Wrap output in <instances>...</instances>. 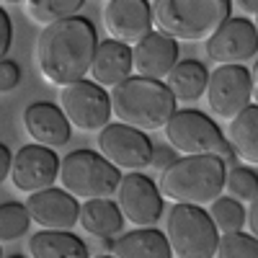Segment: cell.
<instances>
[{"label":"cell","mask_w":258,"mask_h":258,"mask_svg":"<svg viewBox=\"0 0 258 258\" xmlns=\"http://www.w3.org/2000/svg\"><path fill=\"white\" fill-rule=\"evenodd\" d=\"M217 258H258V240L253 235L238 230V232H222L217 240Z\"/></svg>","instance_id":"28"},{"label":"cell","mask_w":258,"mask_h":258,"mask_svg":"<svg viewBox=\"0 0 258 258\" xmlns=\"http://www.w3.org/2000/svg\"><path fill=\"white\" fill-rule=\"evenodd\" d=\"M96 29L88 18L70 16L44 26L36 39V70L52 85H68L83 80L91 70L96 52Z\"/></svg>","instance_id":"1"},{"label":"cell","mask_w":258,"mask_h":258,"mask_svg":"<svg viewBox=\"0 0 258 258\" xmlns=\"http://www.w3.org/2000/svg\"><path fill=\"white\" fill-rule=\"evenodd\" d=\"M11 150L0 142V183H3L6 178H8V173H11Z\"/></svg>","instance_id":"32"},{"label":"cell","mask_w":258,"mask_h":258,"mask_svg":"<svg viewBox=\"0 0 258 258\" xmlns=\"http://www.w3.org/2000/svg\"><path fill=\"white\" fill-rule=\"evenodd\" d=\"M31 258H88V245L70 230H41L29 238Z\"/></svg>","instance_id":"23"},{"label":"cell","mask_w":258,"mask_h":258,"mask_svg":"<svg viewBox=\"0 0 258 258\" xmlns=\"http://www.w3.org/2000/svg\"><path fill=\"white\" fill-rule=\"evenodd\" d=\"M8 258H26V255H8Z\"/></svg>","instance_id":"36"},{"label":"cell","mask_w":258,"mask_h":258,"mask_svg":"<svg viewBox=\"0 0 258 258\" xmlns=\"http://www.w3.org/2000/svg\"><path fill=\"white\" fill-rule=\"evenodd\" d=\"M245 222H248V235L255 238V232H258V204L255 202H250L245 209Z\"/></svg>","instance_id":"33"},{"label":"cell","mask_w":258,"mask_h":258,"mask_svg":"<svg viewBox=\"0 0 258 258\" xmlns=\"http://www.w3.org/2000/svg\"><path fill=\"white\" fill-rule=\"evenodd\" d=\"M85 0H26V13L39 26H49L54 21L78 16Z\"/></svg>","instance_id":"24"},{"label":"cell","mask_w":258,"mask_h":258,"mask_svg":"<svg viewBox=\"0 0 258 258\" xmlns=\"http://www.w3.org/2000/svg\"><path fill=\"white\" fill-rule=\"evenodd\" d=\"M163 135L168 140V147L178 150L183 155H214L222 158L227 168L238 165V155L227 145L222 129L202 111L194 109L173 111V116L163 126Z\"/></svg>","instance_id":"5"},{"label":"cell","mask_w":258,"mask_h":258,"mask_svg":"<svg viewBox=\"0 0 258 258\" xmlns=\"http://www.w3.org/2000/svg\"><path fill=\"white\" fill-rule=\"evenodd\" d=\"M59 111L70 121V126L80 132H101L111 119V103L106 91L93 80H75L62 85Z\"/></svg>","instance_id":"8"},{"label":"cell","mask_w":258,"mask_h":258,"mask_svg":"<svg viewBox=\"0 0 258 258\" xmlns=\"http://www.w3.org/2000/svg\"><path fill=\"white\" fill-rule=\"evenodd\" d=\"M255 83L245 64H220L209 78H207V106L214 116L230 121L238 116L253 98Z\"/></svg>","instance_id":"9"},{"label":"cell","mask_w":258,"mask_h":258,"mask_svg":"<svg viewBox=\"0 0 258 258\" xmlns=\"http://www.w3.org/2000/svg\"><path fill=\"white\" fill-rule=\"evenodd\" d=\"M225 140L232 147V153L238 155V160L255 165L258 160V106L255 103H248L238 116L230 119Z\"/></svg>","instance_id":"22"},{"label":"cell","mask_w":258,"mask_h":258,"mask_svg":"<svg viewBox=\"0 0 258 258\" xmlns=\"http://www.w3.org/2000/svg\"><path fill=\"white\" fill-rule=\"evenodd\" d=\"M0 253H3V250H0Z\"/></svg>","instance_id":"38"},{"label":"cell","mask_w":258,"mask_h":258,"mask_svg":"<svg viewBox=\"0 0 258 258\" xmlns=\"http://www.w3.org/2000/svg\"><path fill=\"white\" fill-rule=\"evenodd\" d=\"M111 114L119 124H126L140 132L163 129L165 121L176 111V98L170 96L163 80H150L140 75H129L109 93Z\"/></svg>","instance_id":"3"},{"label":"cell","mask_w":258,"mask_h":258,"mask_svg":"<svg viewBox=\"0 0 258 258\" xmlns=\"http://www.w3.org/2000/svg\"><path fill=\"white\" fill-rule=\"evenodd\" d=\"M26 212L31 222H36L41 230H73L78 225V199L70 197L68 191L57 188H41L29 194L26 199Z\"/></svg>","instance_id":"14"},{"label":"cell","mask_w":258,"mask_h":258,"mask_svg":"<svg viewBox=\"0 0 258 258\" xmlns=\"http://www.w3.org/2000/svg\"><path fill=\"white\" fill-rule=\"evenodd\" d=\"M232 0H153V26L173 41H204L230 18Z\"/></svg>","instance_id":"4"},{"label":"cell","mask_w":258,"mask_h":258,"mask_svg":"<svg viewBox=\"0 0 258 258\" xmlns=\"http://www.w3.org/2000/svg\"><path fill=\"white\" fill-rule=\"evenodd\" d=\"M178 155L173 147H153V158H150V168L153 170H165Z\"/></svg>","instance_id":"30"},{"label":"cell","mask_w":258,"mask_h":258,"mask_svg":"<svg viewBox=\"0 0 258 258\" xmlns=\"http://www.w3.org/2000/svg\"><path fill=\"white\" fill-rule=\"evenodd\" d=\"M227 165L214 155H183L160 170V197L173 204L204 207L225 191Z\"/></svg>","instance_id":"2"},{"label":"cell","mask_w":258,"mask_h":258,"mask_svg":"<svg viewBox=\"0 0 258 258\" xmlns=\"http://www.w3.org/2000/svg\"><path fill=\"white\" fill-rule=\"evenodd\" d=\"M59 173V160L57 153L52 147L44 145H24L18 153L11 158V183L16 191H24V194H34L41 188H49L57 181Z\"/></svg>","instance_id":"13"},{"label":"cell","mask_w":258,"mask_h":258,"mask_svg":"<svg viewBox=\"0 0 258 258\" xmlns=\"http://www.w3.org/2000/svg\"><path fill=\"white\" fill-rule=\"evenodd\" d=\"M11 39H13V26H11V16L0 8V59H3L11 49Z\"/></svg>","instance_id":"31"},{"label":"cell","mask_w":258,"mask_h":258,"mask_svg":"<svg viewBox=\"0 0 258 258\" xmlns=\"http://www.w3.org/2000/svg\"><path fill=\"white\" fill-rule=\"evenodd\" d=\"M165 240L176 258H214L220 232L202 207L173 204L165 217Z\"/></svg>","instance_id":"7"},{"label":"cell","mask_w":258,"mask_h":258,"mask_svg":"<svg viewBox=\"0 0 258 258\" xmlns=\"http://www.w3.org/2000/svg\"><path fill=\"white\" fill-rule=\"evenodd\" d=\"M235 6H238L243 13H248V16H255V11H258V0H235Z\"/></svg>","instance_id":"34"},{"label":"cell","mask_w":258,"mask_h":258,"mask_svg":"<svg viewBox=\"0 0 258 258\" xmlns=\"http://www.w3.org/2000/svg\"><path fill=\"white\" fill-rule=\"evenodd\" d=\"M78 222L88 235L106 240V238H119V232L124 230V214L111 199H88L80 204Z\"/></svg>","instance_id":"20"},{"label":"cell","mask_w":258,"mask_h":258,"mask_svg":"<svg viewBox=\"0 0 258 258\" xmlns=\"http://www.w3.org/2000/svg\"><path fill=\"white\" fill-rule=\"evenodd\" d=\"M207 214L217 227V232H238L245 225V207L230 197H217Z\"/></svg>","instance_id":"25"},{"label":"cell","mask_w":258,"mask_h":258,"mask_svg":"<svg viewBox=\"0 0 258 258\" xmlns=\"http://www.w3.org/2000/svg\"><path fill=\"white\" fill-rule=\"evenodd\" d=\"M114 258H173L165 232L155 227H137L114 238Z\"/></svg>","instance_id":"19"},{"label":"cell","mask_w":258,"mask_h":258,"mask_svg":"<svg viewBox=\"0 0 258 258\" xmlns=\"http://www.w3.org/2000/svg\"><path fill=\"white\" fill-rule=\"evenodd\" d=\"M91 78L101 88H114L121 80L132 75V47L121 44L116 39H103L96 44L91 59Z\"/></svg>","instance_id":"18"},{"label":"cell","mask_w":258,"mask_h":258,"mask_svg":"<svg viewBox=\"0 0 258 258\" xmlns=\"http://www.w3.org/2000/svg\"><path fill=\"white\" fill-rule=\"evenodd\" d=\"M178 62V41L160 31L145 34L132 47V73L150 80H163Z\"/></svg>","instance_id":"16"},{"label":"cell","mask_w":258,"mask_h":258,"mask_svg":"<svg viewBox=\"0 0 258 258\" xmlns=\"http://www.w3.org/2000/svg\"><path fill=\"white\" fill-rule=\"evenodd\" d=\"M225 191L230 194V199L240 202V204L255 202L258 199V176H255V170L253 168H243V165L227 168Z\"/></svg>","instance_id":"26"},{"label":"cell","mask_w":258,"mask_h":258,"mask_svg":"<svg viewBox=\"0 0 258 258\" xmlns=\"http://www.w3.org/2000/svg\"><path fill=\"white\" fill-rule=\"evenodd\" d=\"M98 155L106 158L116 170L137 173V170L150 168L153 142L140 129L114 121V124H106L98 132Z\"/></svg>","instance_id":"10"},{"label":"cell","mask_w":258,"mask_h":258,"mask_svg":"<svg viewBox=\"0 0 258 258\" xmlns=\"http://www.w3.org/2000/svg\"><path fill=\"white\" fill-rule=\"evenodd\" d=\"M258 49V31L250 18H227L225 24L204 39L207 59L214 64H248Z\"/></svg>","instance_id":"11"},{"label":"cell","mask_w":258,"mask_h":258,"mask_svg":"<svg viewBox=\"0 0 258 258\" xmlns=\"http://www.w3.org/2000/svg\"><path fill=\"white\" fill-rule=\"evenodd\" d=\"M119 212L124 220H129L137 227H153L163 214V197L158 191V183L142 173H126L119 178L116 194Z\"/></svg>","instance_id":"12"},{"label":"cell","mask_w":258,"mask_h":258,"mask_svg":"<svg viewBox=\"0 0 258 258\" xmlns=\"http://www.w3.org/2000/svg\"><path fill=\"white\" fill-rule=\"evenodd\" d=\"M103 26L111 39L121 44H137V41L153 31V16H150L147 0H109L103 8Z\"/></svg>","instance_id":"15"},{"label":"cell","mask_w":258,"mask_h":258,"mask_svg":"<svg viewBox=\"0 0 258 258\" xmlns=\"http://www.w3.org/2000/svg\"><path fill=\"white\" fill-rule=\"evenodd\" d=\"M21 80V68L11 59H0V93H11Z\"/></svg>","instance_id":"29"},{"label":"cell","mask_w":258,"mask_h":258,"mask_svg":"<svg viewBox=\"0 0 258 258\" xmlns=\"http://www.w3.org/2000/svg\"><path fill=\"white\" fill-rule=\"evenodd\" d=\"M29 225H31V217L24 204H18V202L0 204V243L24 238L29 232Z\"/></svg>","instance_id":"27"},{"label":"cell","mask_w":258,"mask_h":258,"mask_svg":"<svg viewBox=\"0 0 258 258\" xmlns=\"http://www.w3.org/2000/svg\"><path fill=\"white\" fill-rule=\"evenodd\" d=\"M207 78H209V73L199 59H181L170 68V73L163 80H165V88L170 91V96L176 98V103L178 101L194 103L204 96Z\"/></svg>","instance_id":"21"},{"label":"cell","mask_w":258,"mask_h":258,"mask_svg":"<svg viewBox=\"0 0 258 258\" xmlns=\"http://www.w3.org/2000/svg\"><path fill=\"white\" fill-rule=\"evenodd\" d=\"M62 191L75 199H111L119 186V170L96 150H75L59 160L57 173Z\"/></svg>","instance_id":"6"},{"label":"cell","mask_w":258,"mask_h":258,"mask_svg":"<svg viewBox=\"0 0 258 258\" xmlns=\"http://www.w3.org/2000/svg\"><path fill=\"white\" fill-rule=\"evenodd\" d=\"M24 129L36 145H44V147H62L70 142V135H73L70 121L49 101H34L26 106Z\"/></svg>","instance_id":"17"},{"label":"cell","mask_w":258,"mask_h":258,"mask_svg":"<svg viewBox=\"0 0 258 258\" xmlns=\"http://www.w3.org/2000/svg\"><path fill=\"white\" fill-rule=\"evenodd\" d=\"M0 3H21V0H0Z\"/></svg>","instance_id":"35"},{"label":"cell","mask_w":258,"mask_h":258,"mask_svg":"<svg viewBox=\"0 0 258 258\" xmlns=\"http://www.w3.org/2000/svg\"><path fill=\"white\" fill-rule=\"evenodd\" d=\"M101 258H114V255H101Z\"/></svg>","instance_id":"37"}]
</instances>
